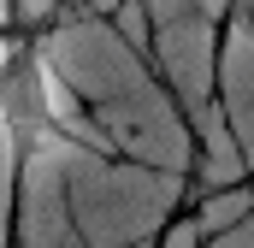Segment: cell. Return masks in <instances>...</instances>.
I'll return each instance as SVG.
<instances>
[{"label":"cell","instance_id":"cell-1","mask_svg":"<svg viewBox=\"0 0 254 248\" xmlns=\"http://www.w3.org/2000/svg\"><path fill=\"white\" fill-rule=\"evenodd\" d=\"M207 12L219 18V30L225 24H249L254 30V0H207Z\"/></svg>","mask_w":254,"mask_h":248}]
</instances>
